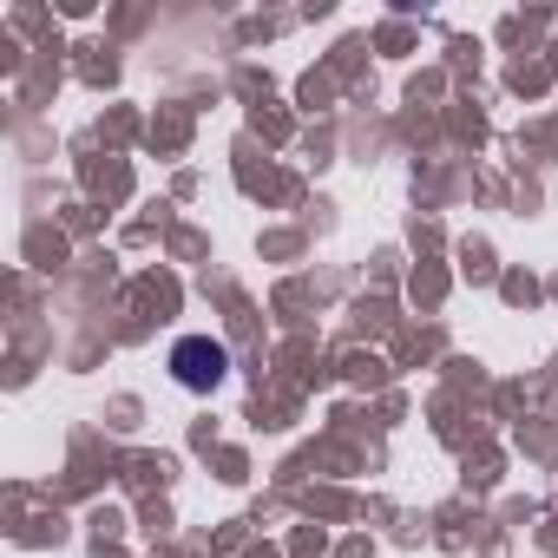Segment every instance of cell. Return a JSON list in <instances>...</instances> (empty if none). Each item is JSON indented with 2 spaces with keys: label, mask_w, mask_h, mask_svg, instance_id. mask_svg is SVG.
Listing matches in <instances>:
<instances>
[{
  "label": "cell",
  "mask_w": 558,
  "mask_h": 558,
  "mask_svg": "<svg viewBox=\"0 0 558 558\" xmlns=\"http://www.w3.org/2000/svg\"><path fill=\"white\" fill-rule=\"evenodd\" d=\"M223 368H230V355H223V342H210V336H184V342L171 349V375H178L184 388H217Z\"/></svg>",
  "instance_id": "cell-1"
}]
</instances>
